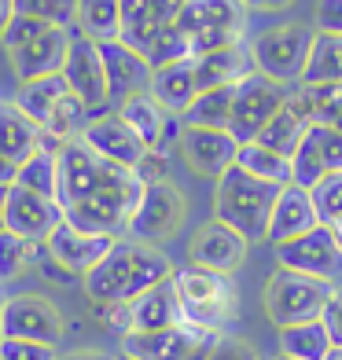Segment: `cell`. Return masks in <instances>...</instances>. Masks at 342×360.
I'll list each match as a JSON object with an SVG mask.
<instances>
[{
  "label": "cell",
  "mask_w": 342,
  "mask_h": 360,
  "mask_svg": "<svg viewBox=\"0 0 342 360\" xmlns=\"http://www.w3.org/2000/svg\"><path fill=\"white\" fill-rule=\"evenodd\" d=\"M173 276V261L162 254V247L140 239H118L107 250V257L85 276L89 302H133L144 290Z\"/></svg>",
  "instance_id": "cell-1"
},
{
  "label": "cell",
  "mask_w": 342,
  "mask_h": 360,
  "mask_svg": "<svg viewBox=\"0 0 342 360\" xmlns=\"http://www.w3.org/2000/svg\"><path fill=\"white\" fill-rule=\"evenodd\" d=\"M276 195H280L276 184L258 180L251 173H243L239 166H232L228 173L217 176L214 217L224 221L228 228H236L247 243H262V239H269V221H272Z\"/></svg>",
  "instance_id": "cell-2"
},
{
  "label": "cell",
  "mask_w": 342,
  "mask_h": 360,
  "mask_svg": "<svg viewBox=\"0 0 342 360\" xmlns=\"http://www.w3.org/2000/svg\"><path fill=\"white\" fill-rule=\"evenodd\" d=\"M173 287H177V298H181L184 323L191 327L224 335V327L239 316V290L232 283V276L184 265L173 272Z\"/></svg>",
  "instance_id": "cell-3"
},
{
  "label": "cell",
  "mask_w": 342,
  "mask_h": 360,
  "mask_svg": "<svg viewBox=\"0 0 342 360\" xmlns=\"http://www.w3.org/2000/svg\"><path fill=\"white\" fill-rule=\"evenodd\" d=\"M247 19L251 11L243 0H188L177 30L191 44V59H199L206 52H221L228 44L247 41Z\"/></svg>",
  "instance_id": "cell-4"
},
{
  "label": "cell",
  "mask_w": 342,
  "mask_h": 360,
  "mask_svg": "<svg viewBox=\"0 0 342 360\" xmlns=\"http://www.w3.org/2000/svg\"><path fill=\"white\" fill-rule=\"evenodd\" d=\"M313 37H317V30H309L305 22H280V26L262 30V34L251 41L254 70L272 77L276 85H284V89L302 85Z\"/></svg>",
  "instance_id": "cell-5"
},
{
  "label": "cell",
  "mask_w": 342,
  "mask_h": 360,
  "mask_svg": "<svg viewBox=\"0 0 342 360\" xmlns=\"http://www.w3.org/2000/svg\"><path fill=\"white\" fill-rule=\"evenodd\" d=\"M335 283H324L313 280V276H302V272H291V269H276L265 283V316L280 327L291 323H305V320H320L324 316V305H328Z\"/></svg>",
  "instance_id": "cell-6"
},
{
  "label": "cell",
  "mask_w": 342,
  "mask_h": 360,
  "mask_svg": "<svg viewBox=\"0 0 342 360\" xmlns=\"http://www.w3.org/2000/svg\"><path fill=\"white\" fill-rule=\"evenodd\" d=\"M125 166H114L103 155H96L92 147L74 136L59 147V184H56V202L67 210L81 199H89L92 191L107 188L114 176H122Z\"/></svg>",
  "instance_id": "cell-7"
},
{
  "label": "cell",
  "mask_w": 342,
  "mask_h": 360,
  "mask_svg": "<svg viewBox=\"0 0 342 360\" xmlns=\"http://www.w3.org/2000/svg\"><path fill=\"white\" fill-rule=\"evenodd\" d=\"M184 221H188L184 191L177 184H170V180H162V184L144 188L140 206H137L133 221H129V239H140V243L158 247V243H166V239H173L177 232H181Z\"/></svg>",
  "instance_id": "cell-8"
},
{
  "label": "cell",
  "mask_w": 342,
  "mask_h": 360,
  "mask_svg": "<svg viewBox=\"0 0 342 360\" xmlns=\"http://www.w3.org/2000/svg\"><path fill=\"white\" fill-rule=\"evenodd\" d=\"M67 335L59 305H52L41 294H15L4 298L0 309V338H23V342H41V346H59Z\"/></svg>",
  "instance_id": "cell-9"
},
{
  "label": "cell",
  "mask_w": 342,
  "mask_h": 360,
  "mask_svg": "<svg viewBox=\"0 0 342 360\" xmlns=\"http://www.w3.org/2000/svg\"><path fill=\"white\" fill-rule=\"evenodd\" d=\"M287 89L276 85L265 74H251L247 81L236 85V100H232V118H228V133L239 143H254L262 136V129L276 118V110L284 107Z\"/></svg>",
  "instance_id": "cell-10"
},
{
  "label": "cell",
  "mask_w": 342,
  "mask_h": 360,
  "mask_svg": "<svg viewBox=\"0 0 342 360\" xmlns=\"http://www.w3.org/2000/svg\"><path fill=\"white\" fill-rule=\"evenodd\" d=\"M276 265L291 269V272H302V276H313V280H324V283H338L342 250L331 236V228L317 224L313 232H305V236L276 243Z\"/></svg>",
  "instance_id": "cell-11"
},
{
  "label": "cell",
  "mask_w": 342,
  "mask_h": 360,
  "mask_svg": "<svg viewBox=\"0 0 342 360\" xmlns=\"http://www.w3.org/2000/svg\"><path fill=\"white\" fill-rule=\"evenodd\" d=\"M63 81H67V89H70L92 114H100V110L110 107L107 74H103V56H100V44H96V41L74 34L70 52H67V63H63Z\"/></svg>",
  "instance_id": "cell-12"
},
{
  "label": "cell",
  "mask_w": 342,
  "mask_h": 360,
  "mask_svg": "<svg viewBox=\"0 0 342 360\" xmlns=\"http://www.w3.org/2000/svg\"><path fill=\"white\" fill-rule=\"evenodd\" d=\"M247 250H251V243L243 239L236 228H228L224 221L210 217L195 228V236L188 243V261L199 269L232 276V272H239L243 261H247Z\"/></svg>",
  "instance_id": "cell-13"
},
{
  "label": "cell",
  "mask_w": 342,
  "mask_h": 360,
  "mask_svg": "<svg viewBox=\"0 0 342 360\" xmlns=\"http://www.w3.org/2000/svg\"><path fill=\"white\" fill-rule=\"evenodd\" d=\"M188 0H122V44L137 48L140 56H148V48L177 26Z\"/></svg>",
  "instance_id": "cell-14"
},
{
  "label": "cell",
  "mask_w": 342,
  "mask_h": 360,
  "mask_svg": "<svg viewBox=\"0 0 342 360\" xmlns=\"http://www.w3.org/2000/svg\"><path fill=\"white\" fill-rule=\"evenodd\" d=\"M59 224H63V206L56 199L11 184V191H8V214H4V228H8V232L44 247L48 236H52Z\"/></svg>",
  "instance_id": "cell-15"
},
{
  "label": "cell",
  "mask_w": 342,
  "mask_h": 360,
  "mask_svg": "<svg viewBox=\"0 0 342 360\" xmlns=\"http://www.w3.org/2000/svg\"><path fill=\"white\" fill-rule=\"evenodd\" d=\"M181 155L188 162V169L195 176H221L236 166V155H239V140L228 133V129H195L184 125L181 133Z\"/></svg>",
  "instance_id": "cell-16"
},
{
  "label": "cell",
  "mask_w": 342,
  "mask_h": 360,
  "mask_svg": "<svg viewBox=\"0 0 342 360\" xmlns=\"http://www.w3.org/2000/svg\"><path fill=\"white\" fill-rule=\"evenodd\" d=\"M70 41H74V30L70 26H48L41 37H34L30 44L8 52L11 59V70L19 77V85L26 81H41V77H52L63 74V63H67L70 52Z\"/></svg>",
  "instance_id": "cell-17"
},
{
  "label": "cell",
  "mask_w": 342,
  "mask_h": 360,
  "mask_svg": "<svg viewBox=\"0 0 342 360\" xmlns=\"http://www.w3.org/2000/svg\"><path fill=\"white\" fill-rule=\"evenodd\" d=\"M291 173H295L291 184H298L305 191H313L328 173H342V133L338 129H328V125L309 129V136L302 140L295 158H291Z\"/></svg>",
  "instance_id": "cell-18"
},
{
  "label": "cell",
  "mask_w": 342,
  "mask_h": 360,
  "mask_svg": "<svg viewBox=\"0 0 342 360\" xmlns=\"http://www.w3.org/2000/svg\"><path fill=\"white\" fill-rule=\"evenodd\" d=\"M114 110H118V118H122V122L144 140V147H158V151H170L173 143H181L184 122L162 110L151 92L129 96V100H122Z\"/></svg>",
  "instance_id": "cell-19"
},
{
  "label": "cell",
  "mask_w": 342,
  "mask_h": 360,
  "mask_svg": "<svg viewBox=\"0 0 342 360\" xmlns=\"http://www.w3.org/2000/svg\"><path fill=\"white\" fill-rule=\"evenodd\" d=\"M210 335L214 331H203V327H191V323H177V327H166V331H133L122 338V356H129V360H188L191 349Z\"/></svg>",
  "instance_id": "cell-20"
},
{
  "label": "cell",
  "mask_w": 342,
  "mask_h": 360,
  "mask_svg": "<svg viewBox=\"0 0 342 360\" xmlns=\"http://www.w3.org/2000/svg\"><path fill=\"white\" fill-rule=\"evenodd\" d=\"M81 140H85L96 155H103L107 162H114V166H125V169H133L137 162L144 158V151H148V147H144V140L118 118V110L92 114V122L85 125Z\"/></svg>",
  "instance_id": "cell-21"
},
{
  "label": "cell",
  "mask_w": 342,
  "mask_h": 360,
  "mask_svg": "<svg viewBox=\"0 0 342 360\" xmlns=\"http://www.w3.org/2000/svg\"><path fill=\"white\" fill-rule=\"evenodd\" d=\"M118 239H110V236H92V232H77V228H70L67 221H63L52 236H48V243H44V250H48V257H56L67 272H74V276H85L100 265V261L107 257V250L114 247Z\"/></svg>",
  "instance_id": "cell-22"
},
{
  "label": "cell",
  "mask_w": 342,
  "mask_h": 360,
  "mask_svg": "<svg viewBox=\"0 0 342 360\" xmlns=\"http://www.w3.org/2000/svg\"><path fill=\"white\" fill-rule=\"evenodd\" d=\"M100 56H103V74H107L110 103H122V100H129V96L151 89V63L144 59L137 48H129L122 41H103Z\"/></svg>",
  "instance_id": "cell-23"
},
{
  "label": "cell",
  "mask_w": 342,
  "mask_h": 360,
  "mask_svg": "<svg viewBox=\"0 0 342 360\" xmlns=\"http://www.w3.org/2000/svg\"><path fill=\"white\" fill-rule=\"evenodd\" d=\"M309 129H313V114H309L302 85H295V89H287L284 107L276 110V118L262 129V136H258L254 143H262V147H269V151L284 155V158H295L302 140L309 136Z\"/></svg>",
  "instance_id": "cell-24"
},
{
  "label": "cell",
  "mask_w": 342,
  "mask_h": 360,
  "mask_svg": "<svg viewBox=\"0 0 342 360\" xmlns=\"http://www.w3.org/2000/svg\"><path fill=\"white\" fill-rule=\"evenodd\" d=\"M254 70V56H251V41L243 44H228L221 52H206L195 59V81H199V92L206 89H232L239 81H247Z\"/></svg>",
  "instance_id": "cell-25"
},
{
  "label": "cell",
  "mask_w": 342,
  "mask_h": 360,
  "mask_svg": "<svg viewBox=\"0 0 342 360\" xmlns=\"http://www.w3.org/2000/svg\"><path fill=\"white\" fill-rule=\"evenodd\" d=\"M320 224L317 217V206H313V195L298 184H287L276 195V206H272V221H269V239L272 243H287L295 236H305Z\"/></svg>",
  "instance_id": "cell-26"
},
{
  "label": "cell",
  "mask_w": 342,
  "mask_h": 360,
  "mask_svg": "<svg viewBox=\"0 0 342 360\" xmlns=\"http://www.w3.org/2000/svg\"><path fill=\"white\" fill-rule=\"evenodd\" d=\"M158 107L173 114V118H184L188 107L195 103L199 96V81H195V59H181V63H170V67H158L151 70V89H148Z\"/></svg>",
  "instance_id": "cell-27"
},
{
  "label": "cell",
  "mask_w": 342,
  "mask_h": 360,
  "mask_svg": "<svg viewBox=\"0 0 342 360\" xmlns=\"http://www.w3.org/2000/svg\"><path fill=\"white\" fill-rule=\"evenodd\" d=\"M129 309H133V331H166V327L184 323L173 276L162 280V283H155L151 290H144L140 298H133Z\"/></svg>",
  "instance_id": "cell-28"
},
{
  "label": "cell",
  "mask_w": 342,
  "mask_h": 360,
  "mask_svg": "<svg viewBox=\"0 0 342 360\" xmlns=\"http://www.w3.org/2000/svg\"><path fill=\"white\" fill-rule=\"evenodd\" d=\"M37 151H41V125L26 118L11 100H0V155L23 166Z\"/></svg>",
  "instance_id": "cell-29"
},
{
  "label": "cell",
  "mask_w": 342,
  "mask_h": 360,
  "mask_svg": "<svg viewBox=\"0 0 342 360\" xmlns=\"http://www.w3.org/2000/svg\"><path fill=\"white\" fill-rule=\"evenodd\" d=\"M276 338H280V360H324L335 349L324 320H305V323L280 327Z\"/></svg>",
  "instance_id": "cell-30"
},
{
  "label": "cell",
  "mask_w": 342,
  "mask_h": 360,
  "mask_svg": "<svg viewBox=\"0 0 342 360\" xmlns=\"http://www.w3.org/2000/svg\"><path fill=\"white\" fill-rule=\"evenodd\" d=\"M74 34L96 44L122 37V0H77L74 8Z\"/></svg>",
  "instance_id": "cell-31"
},
{
  "label": "cell",
  "mask_w": 342,
  "mask_h": 360,
  "mask_svg": "<svg viewBox=\"0 0 342 360\" xmlns=\"http://www.w3.org/2000/svg\"><path fill=\"white\" fill-rule=\"evenodd\" d=\"M67 81H63V74H52V77H41V81H26V85H19V92H15V107H19L26 118H34L41 129L48 125V118H52L56 103L67 96Z\"/></svg>",
  "instance_id": "cell-32"
},
{
  "label": "cell",
  "mask_w": 342,
  "mask_h": 360,
  "mask_svg": "<svg viewBox=\"0 0 342 360\" xmlns=\"http://www.w3.org/2000/svg\"><path fill=\"white\" fill-rule=\"evenodd\" d=\"M236 166L243 173L258 176V180H269V184H276V188H287L291 180H295V173H291V158L269 151V147H262V143H239Z\"/></svg>",
  "instance_id": "cell-33"
},
{
  "label": "cell",
  "mask_w": 342,
  "mask_h": 360,
  "mask_svg": "<svg viewBox=\"0 0 342 360\" xmlns=\"http://www.w3.org/2000/svg\"><path fill=\"white\" fill-rule=\"evenodd\" d=\"M331 81H342V37L338 34H317L313 48H309L302 85H331Z\"/></svg>",
  "instance_id": "cell-34"
},
{
  "label": "cell",
  "mask_w": 342,
  "mask_h": 360,
  "mask_svg": "<svg viewBox=\"0 0 342 360\" xmlns=\"http://www.w3.org/2000/svg\"><path fill=\"white\" fill-rule=\"evenodd\" d=\"M232 100H236V85L232 89H206L195 96V103L184 114V125L195 129H228V118H232Z\"/></svg>",
  "instance_id": "cell-35"
},
{
  "label": "cell",
  "mask_w": 342,
  "mask_h": 360,
  "mask_svg": "<svg viewBox=\"0 0 342 360\" xmlns=\"http://www.w3.org/2000/svg\"><path fill=\"white\" fill-rule=\"evenodd\" d=\"M15 184L26 188V191H37V195H48V199H56V184H59V155H52V151L30 155L23 166H19V176H15Z\"/></svg>",
  "instance_id": "cell-36"
},
{
  "label": "cell",
  "mask_w": 342,
  "mask_h": 360,
  "mask_svg": "<svg viewBox=\"0 0 342 360\" xmlns=\"http://www.w3.org/2000/svg\"><path fill=\"white\" fill-rule=\"evenodd\" d=\"M41 243H30V239H19L15 232L8 228H0V283L15 280V276H23L30 261L41 257Z\"/></svg>",
  "instance_id": "cell-37"
},
{
  "label": "cell",
  "mask_w": 342,
  "mask_h": 360,
  "mask_svg": "<svg viewBox=\"0 0 342 360\" xmlns=\"http://www.w3.org/2000/svg\"><path fill=\"white\" fill-rule=\"evenodd\" d=\"M309 114H313V125H328L342 133V81L331 85H302Z\"/></svg>",
  "instance_id": "cell-38"
},
{
  "label": "cell",
  "mask_w": 342,
  "mask_h": 360,
  "mask_svg": "<svg viewBox=\"0 0 342 360\" xmlns=\"http://www.w3.org/2000/svg\"><path fill=\"white\" fill-rule=\"evenodd\" d=\"M89 122H92V110L81 103L74 92H67V96H63V100L56 103V110H52V118H48L44 129H48V133H52L56 140L67 143V140H74V136L85 133Z\"/></svg>",
  "instance_id": "cell-39"
},
{
  "label": "cell",
  "mask_w": 342,
  "mask_h": 360,
  "mask_svg": "<svg viewBox=\"0 0 342 360\" xmlns=\"http://www.w3.org/2000/svg\"><path fill=\"white\" fill-rule=\"evenodd\" d=\"M151 63V70H158V67H170V63H181V59H191V44H188V37L181 34L177 26H170L166 34H158V41L148 48V56H144Z\"/></svg>",
  "instance_id": "cell-40"
},
{
  "label": "cell",
  "mask_w": 342,
  "mask_h": 360,
  "mask_svg": "<svg viewBox=\"0 0 342 360\" xmlns=\"http://www.w3.org/2000/svg\"><path fill=\"white\" fill-rule=\"evenodd\" d=\"M309 195H313V206H317L320 224L331 228L342 217V173H328Z\"/></svg>",
  "instance_id": "cell-41"
},
{
  "label": "cell",
  "mask_w": 342,
  "mask_h": 360,
  "mask_svg": "<svg viewBox=\"0 0 342 360\" xmlns=\"http://www.w3.org/2000/svg\"><path fill=\"white\" fill-rule=\"evenodd\" d=\"M74 8H77V0H15L19 15H34V19H44L52 26H70Z\"/></svg>",
  "instance_id": "cell-42"
},
{
  "label": "cell",
  "mask_w": 342,
  "mask_h": 360,
  "mask_svg": "<svg viewBox=\"0 0 342 360\" xmlns=\"http://www.w3.org/2000/svg\"><path fill=\"white\" fill-rule=\"evenodd\" d=\"M92 316L100 320V327L103 331H110V335H118V338H125V335H133V309H129V302H92Z\"/></svg>",
  "instance_id": "cell-43"
},
{
  "label": "cell",
  "mask_w": 342,
  "mask_h": 360,
  "mask_svg": "<svg viewBox=\"0 0 342 360\" xmlns=\"http://www.w3.org/2000/svg\"><path fill=\"white\" fill-rule=\"evenodd\" d=\"M48 26H52V22H44V19H34V15H19V11H15V19L8 22L4 34H0V44H4V52H15V48H23V44H30L34 37H41Z\"/></svg>",
  "instance_id": "cell-44"
},
{
  "label": "cell",
  "mask_w": 342,
  "mask_h": 360,
  "mask_svg": "<svg viewBox=\"0 0 342 360\" xmlns=\"http://www.w3.org/2000/svg\"><path fill=\"white\" fill-rule=\"evenodd\" d=\"M137 180L144 188H151V184H162V180L170 176V151H158V147H148L144 151V158L133 166Z\"/></svg>",
  "instance_id": "cell-45"
},
{
  "label": "cell",
  "mask_w": 342,
  "mask_h": 360,
  "mask_svg": "<svg viewBox=\"0 0 342 360\" xmlns=\"http://www.w3.org/2000/svg\"><path fill=\"white\" fill-rule=\"evenodd\" d=\"M56 346L41 342H23V338H0V360H56Z\"/></svg>",
  "instance_id": "cell-46"
},
{
  "label": "cell",
  "mask_w": 342,
  "mask_h": 360,
  "mask_svg": "<svg viewBox=\"0 0 342 360\" xmlns=\"http://www.w3.org/2000/svg\"><path fill=\"white\" fill-rule=\"evenodd\" d=\"M262 353H258L247 338H236V335H221L214 353H210V360H258Z\"/></svg>",
  "instance_id": "cell-47"
},
{
  "label": "cell",
  "mask_w": 342,
  "mask_h": 360,
  "mask_svg": "<svg viewBox=\"0 0 342 360\" xmlns=\"http://www.w3.org/2000/svg\"><path fill=\"white\" fill-rule=\"evenodd\" d=\"M313 30L317 34H338L342 37V0H317Z\"/></svg>",
  "instance_id": "cell-48"
},
{
  "label": "cell",
  "mask_w": 342,
  "mask_h": 360,
  "mask_svg": "<svg viewBox=\"0 0 342 360\" xmlns=\"http://www.w3.org/2000/svg\"><path fill=\"white\" fill-rule=\"evenodd\" d=\"M324 327H328V335H331V342L335 346H342V287L335 283V290H331V298H328V305H324Z\"/></svg>",
  "instance_id": "cell-49"
},
{
  "label": "cell",
  "mask_w": 342,
  "mask_h": 360,
  "mask_svg": "<svg viewBox=\"0 0 342 360\" xmlns=\"http://www.w3.org/2000/svg\"><path fill=\"white\" fill-rule=\"evenodd\" d=\"M37 269H41L44 280H52V283H70V280H77V276L63 269L56 257H48V250H41V257H37Z\"/></svg>",
  "instance_id": "cell-50"
},
{
  "label": "cell",
  "mask_w": 342,
  "mask_h": 360,
  "mask_svg": "<svg viewBox=\"0 0 342 360\" xmlns=\"http://www.w3.org/2000/svg\"><path fill=\"white\" fill-rule=\"evenodd\" d=\"M56 360H114V353H103V349H74V353H59Z\"/></svg>",
  "instance_id": "cell-51"
},
{
  "label": "cell",
  "mask_w": 342,
  "mask_h": 360,
  "mask_svg": "<svg viewBox=\"0 0 342 360\" xmlns=\"http://www.w3.org/2000/svg\"><path fill=\"white\" fill-rule=\"evenodd\" d=\"M15 176H19V162H11V158L0 155V188H11Z\"/></svg>",
  "instance_id": "cell-52"
},
{
  "label": "cell",
  "mask_w": 342,
  "mask_h": 360,
  "mask_svg": "<svg viewBox=\"0 0 342 360\" xmlns=\"http://www.w3.org/2000/svg\"><path fill=\"white\" fill-rule=\"evenodd\" d=\"M243 4H247V11H280L291 0H243Z\"/></svg>",
  "instance_id": "cell-53"
},
{
  "label": "cell",
  "mask_w": 342,
  "mask_h": 360,
  "mask_svg": "<svg viewBox=\"0 0 342 360\" xmlns=\"http://www.w3.org/2000/svg\"><path fill=\"white\" fill-rule=\"evenodd\" d=\"M217 338H221V335H210V338H203L199 346L191 349V356H188V360H210V353H214V346H217Z\"/></svg>",
  "instance_id": "cell-54"
},
{
  "label": "cell",
  "mask_w": 342,
  "mask_h": 360,
  "mask_svg": "<svg viewBox=\"0 0 342 360\" xmlns=\"http://www.w3.org/2000/svg\"><path fill=\"white\" fill-rule=\"evenodd\" d=\"M11 19H15V0H0V34L8 30Z\"/></svg>",
  "instance_id": "cell-55"
},
{
  "label": "cell",
  "mask_w": 342,
  "mask_h": 360,
  "mask_svg": "<svg viewBox=\"0 0 342 360\" xmlns=\"http://www.w3.org/2000/svg\"><path fill=\"white\" fill-rule=\"evenodd\" d=\"M8 191L11 188H0V228H4V214H8Z\"/></svg>",
  "instance_id": "cell-56"
},
{
  "label": "cell",
  "mask_w": 342,
  "mask_h": 360,
  "mask_svg": "<svg viewBox=\"0 0 342 360\" xmlns=\"http://www.w3.org/2000/svg\"><path fill=\"white\" fill-rule=\"evenodd\" d=\"M331 236H335V243H338V250H342V217L331 224Z\"/></svg>",
  "instance_id": "cell-57"
},
{
  "label": "cell",
  "mask_w": 342,
  "mask_h": 360,
  "mask_svg": "<svg viewBox=\"0 0 342 360\" xmlns=\"http://www.w3.org/2000/svg\"><path fill=\"white\" fill-rule=\"evenodd\" d=\"M324 360H342V346H335V349H331L328 356H324Z\"/></svg>",
  "instance_id": "cell-58"
},
{
  "label": "cell",
  "mask_w": 342,
  "mask_h": 360,
  "mask_svg": "<svg viewBox=\"0 0 342 360\" xmlns=\"http://www.w3.org/2000/svg\"><path fill=\"white\" fill-rule=\"evenodd\" d=\"M258 360H276V356H265V353H262V356H258Z\"/></svg>",
  "instance_id": "cell-59"
},
{
  "label": "cell",
  "mask_w": 342,
  "mask_h": 360,
  "mask_svg": "<svg viewBox=\"0 0 342 360\" xmlns=\"http://www.w3.org/2000/svg\"><path fill=\"white\" fill-rule=\"evenodd\" d=\"M114 360H129V356H122V353H118V356H114Z\"/></svg>",
  "instance_id": "cell-60"
},
{
  "label": "cell",
  "mask_w": 342,
  "mask_h": 360,
  "mask_svg": "<svg viewBox=\"0 0 342 360\" xmlns=\"http://www.w3.org/2000/svg\"><path fill=\"white\" fill-rule=\"evenodd\" d=\"M0 309H4V298H0Z\"/></svg>",
  "instance_id": "cell-61"
}]
</instances>
